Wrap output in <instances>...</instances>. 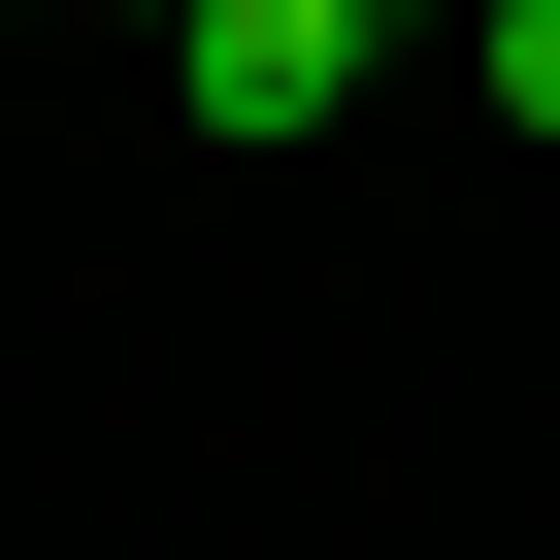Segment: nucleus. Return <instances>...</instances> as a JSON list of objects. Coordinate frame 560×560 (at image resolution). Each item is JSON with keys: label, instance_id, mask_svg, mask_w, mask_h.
<instances>
[{"label": "nucleus", "instance_id": "obj_1", "mask_svg": "<svg viewBox=\"0 0 560 560\" xmlns=\"http://www.w3.org/2000/svg\"><path fill=\"white\" fill-rule=\"evenodd\" d=\"M165 100H198V132H330V100H363V0H198Z\"/></svg>", "mask_w": 560, "mask_h": 560}, {"label": "nucleus", "instance_id": "obj_4", "mask_svg": "<svg viewBox=\"0 0 560 560\" xmlns=\"http://www.w3.org/2000/svg\"><path fill=\"white\" fill-rule=\"evenodd\" d=\"M100 34H198V0H100Z\"/></svg>", "mask_w": 560, "mask_h": 560}, {"label": "nucleus", "instance_id": "obj_2", "mask_svg": "<svg viewBox=\"0 0 560 560\" xmlns=\"http://www.w3.org/2000/svg\"><path fill=\"white\" fill-rule=\"evenodd\" d=\"M462 67H494V100H527V132H560V0H494V34H462Z\"/></svg>", "mask_w": 560, "mask_h": 560}, {"label": "nucleus", "instance_id": "obj_3", "mask_svg": "<svg viewBox=\"0 0 560 560\" xmlns=\"http://www.w3.org/2000/svg\"><path fill=\"white\" fill-rule=\"evenodd\" d=\"M363 34H494V0H363Z\"/></svg>", "mask_w": 560, "mask_h": 560}]
</instances>
